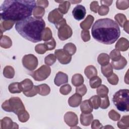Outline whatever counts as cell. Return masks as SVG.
<instances>
[{
    "label": "cell",
    "mask_w": 129,
    "mask_h": 129,
    "mask_svg": "<svg viewBox=\"0 0 129 129\" xmlns=\"http://www.w3.org/2000/svg\"><path fill=\"white\" fill-rule=\"evenodd\" d=\"M19 120L21 122H26L28 120L30 117L29 113L25 110L24 112L18 115Z\"/></svg>",
    "instance_id": "681fc988"
},
{
    "label": "cell",
    "mask_w": 129,
    "mask_h": 129,
    "mask_svg": "<svg viewBox=\"0 0 129 129\" xmlns=\"http://www.w3.org/2000/svg\"><path fill=\"white\" fill-rule=\"evenodd\" d=\"M56 57L53 54H49L47 55L44 58L45 63L48 66H50L53 64L56 61Z\"/></svg>",
    "instance_id": "b9f144b4"
},
{
    "label": "cell",
    "mask_w": 129,
    "mask_h": 129,
    "mask_svg": "<svg viewBox=\"0 0 129 129\" xmlns=\"http://www.w3.org/2000/svg\"><path fill=\"white\" fill-rule=\"evenodd\" d=\"M89 83L92 88H97L101 85L102 80L100 77L96 76L90 79Z\"/></svg>",
    "instance_id": "e575fe53"
},
{
    "label": "cell",
    "mask_w": 129,
    "mask_h": 129,
    "mask_svg": "<svg viewBox=\"0 0 129 129\" xmlns=\"http://www.w3.org/2000/svg\"><path fill=\"white\" fill-rule=\"evenodd\" d=\"M72 91V87L69 84H66L62 85L59 89L60 93L64 95L69 94Z\"/></svg>",
    "instance_id": "ee69618b"
},
{
    "label": "cell",
    "mask_w": 129,
    "mask_h": 129,
    "mask_svg": "<svg viewBox=\"0 0 129 129\" xmlns=\"http://www.w3.org/2000/svg\"><path fill=\"white\" fill-rule=\"evenodd\" d=\"M72 14L76 20L78 21L81 20L84 18L86 14V9L83 6L78 5L74 8Z\"/></svg>",
    "instance_id": "8fae6325"
},
{
    "label": "cell",
    "mask_w": 129,
    "mask_h": 129,
    "mask_svg": "<svg viewBox=\"0 0 129 129\" xmlns=\"http://www.w3.org/2000/svg\"><path fill=\"white\" fill-rule=\"evenodd\" d=\"M99 7V6L98 3L97 1H93L90 4V8L91 11L95 13L98 12Z\"/></svg>",
    "instance_id": "11a10c76"
},
{
    "label": "cell",
    "mask_w": 129,
    "mask_h": 129,
    "mask_svg": "<svg viewBox=\"0 0 129 129\" xmlns=\"http://www.w3.org/2000/svg\"><path fill=\"white\" fill-rule=\"evenodd\" d=\"M36 5L38 7H42L43 8H47L48 6L49 3L48 1L47 0H39V1H37L36 2Z\"/></svg>",
    "instance_id": "6f0895ef"
},
{
    "label": "cell",
    "mask_w": 129,
    "mask_h": 129,
    "mask_svg": "<svg viewBox=\"0 0 129 129\" xmlns=\"http://www.w3.org/2000/svg\"><path fill=\"white\" fill-rule=\"evenodd\" d=\"M84 74L88 79H90L92 77L97 76V71L94 66L90 65L85 68L84 70Z\"/></svg>",
    "instance_id": "603a6c76"
},
{
    "label": "cell",
    "mask_w": 129,
    "mask_h": 129,
    "mask_svg": "<svg viewBox=\"0 0 129 129\" xmlns=\"http://www.w3.org/2000/svg\"><path fill=\"white\" fill-rule=\"evenodd\" d=\"M109 11V8H108V7H107L104 5H101L99 7L98 13V14L100 16H105L108 14Z\"/></svg>",
    "instance_id": "f5cc1de1"
},
{
    "label": "cell",
    "mask_w": 129,
    "mask_h": 129,
    "mask_svg": "<svg viewBox=\"0 0 129 129\" xmlns=\"http://www.w3.org/2000/svg\"><path fill=\"white\" fill-rule=\"evenodd\" d=\"M38 93V88L37 86H34L32 89L29 91L24 92L23 94L27 97H31L35 96Z\"/></svg>",
    "instance_id": "c3c4849f"
},
{
    "label": "cell",
    "mask_w": 129,
    "mask_h": 129,
    "mask_svg": "<svg viewBox=\"0 0 129 129\" xmlns=\"http://www.w3.org/2000/svg\"><path fill=\"white\" fill-rule=\"evenodd\" d=\"M1 127L2 129H18L19 126L17 123L13 122L10 117L6 116L1 120Z\"/></svg>",
    "instance_id": "7c38bea8"
},
{
    "label": "cell",
    "mask_w": 129,
    "mask_h": 129,
    "mask_svg": "<svg viewBox=\"0 0 129 129\" xmlns=\"http://www.w3.org/2000/svg\"><path fill=\"white\" fill-rule=\"evenodd\" d=\"M80 109L82 112L88 113L93 111V108L89 100H85L80 104Z\"/></svg>",
    "instance_id": "44dd1931"
},
{
    "label": "cell",
    "mask_w": 129,
    "mask_h": 129,
    "mask_svg": "<svg viewBox=\"0 0 129 129\" xmlns=\"http://www.w3.org/2000/svg\"><path fill=\"white\" fill-rule=\"evenodd\" d=\"M52 34L50 29L48 27L45 28L42 33V40L47 41L50 40L52 37Z\"/></svg>",
    "instance_id": "ab89813d"
},
{
    "label": "cell",
    "mask_w": 129,
    "mask_h": 129,
    "mask_svg": "<svg viewBox=\"0 0 129 129\" xmlns=\"http://www.w3.org/2000/svg\"><path fill=\"white\" fill-rule=\"evenodd\" d=\"M0 45L3 48L6 49L9 48L12 45V41L9 37L6 35H4L1 38Z\"/></svg>",
    "instance_id": "83f0119b"
},
{
    "label": "cell",
    "mask_w": 129,
    "mask_h": 129,
    "mask_svg": "<svg viewBox=\"0 0 129 129\" xmlns=\"http://www.w3.org/2000/svg\"><path fill=\"white\" fill-rule=\"evenodd\" d=\"M110 57L109 55H108L107 53H100L97 58L98 62L101 66H104L107 65L109 63Z\"/></svg>",
    "instance_id": "4316f807"
},
{
    "label": "cell",
    "mask_w": 129,
    "mask_h": 129,
    "mask_svg": "<svg viewBox=\"0 0 129 129\" xmlns=\"http://www.w3.org/2000/svg\"><path fill=\"white\" fill-rule=\"evenodd\" d=\"M116 8L121 10H126L129 7V1L128 0H118L116 2Z\"/></svg>",
    "instance_id": "f35d334b"
},
{
    "label": "cell",
    "mask_w": 129,
    "mask_h": 129,
    "mask_svg": "<svg viewBox=\"0 0 129 129\" xmlns=\"http://www.w3.org/2000/svg\"><path fill=\"white\" fill-rule=\"evenodd\" d=\"M45 12V11L44 8L37 6L34 9L32 14L34 17L37 18H41L44 16Z\"/></svg>",
    "instance_id": "8d00e7d4"
},
{
    "label": "cell",
    "mask_w": 129,
    "mask_h": 129,
    "mask_svg": "<svg viewBox=\"0 0 129 129\" xmlns=\"http://www.w3.org/2000/svg\"><path fill=\"white\" fill-rule=\"evenodd\" d=\"M21 86L22 92H26L31 90L33 87V83L32 81L29 79H25L21 83Z\"/></svg>",
    "instance_id": "7402d4cb"
},
{
    "label": "cell",
    "mask_w": 129,
    "mask_h": 129,
    "mask_svg": "<svg viewBox=\"0 0 129 129\" xmlns=\"http://www.w3.org/2000/svg\"><path fill=\"white\" fill-rule=\"evenodd\" d=\"M9 91L12 94L20 93L22 91L21 84L19 82H14L11 83L9 86Z\"/></svg>",
    "instance_id": "d4e9b609"
},
{
    "label": "cell",
    "mask_w": 129,
    "mask_h": 129,
    "mask_svg": "<svg viewBox=\"0 0 129 129\" xmlns=\"http://www.w3.org/2000/svg\"><path fill=\"white\" fill-rule=\"evenodd\" d=\"M108 82L112 85H116L118 83V76L115 74L113 73L110 76L107 78Z\"/></svg>",
    "instance_id": "f907efd6"
},
{
    "label": "cell",
    "mask_w": 129,
    "mask_h": 129,
    "mask_svg": "<svg viewBox=\"0 0 129 129\" xmlns=\"http://www.w3.org/2000/svg\"><path fill=\"white\" fill-rule=\"evenodd\" d=\"M3 75L6 78L12 79L15 76L14 69L10 66H7L3 70Z\"/></svg>",
    "instance_id": "f1b7e54d"
},
{
    "label": "cell",
    "mask_w": 129,
    "mask_h": 129,
    "mask_svg": "<svg viewBox=\"0 0 129 129\" xmlns=\"http://www.w3.org/2000/svg\"><path fill=\"white\" fill-rule=\"evenodd\" d=\"M54 55L58 61L63 64L69 63L72 59V55L63 49L55 50Z\"/></svg>",
    "instance_id": "ba28073f"
},
{
    "label": "cell",
    "mask_w": 129,
    "mask_h": 129,
    "mask_svg": "<svg viewBox=\"0 0 129 129\" xmlns=\"http://www.w3.org/2000/svg\"><path fill=\"white\" fill-rule=\"evenodd\" d=\"M45 23L43 19L30 17L17 22L16 31L23 38L36 43L42 40V33L45 29Z\"/></svg>",
    "instance_id": "3957f363"
},
{
    "label": "cell",
    "mask_w": 129,
    "mask_h": 129,
    "mask_svg": "<svg viewBox=\"0 0 129 129\" xmlns=\"http://www.w3.org/2000/svg\"><path fill=\"white\" fill-rule=\"evenodd\" d=\"M62 18L63 14L59 11L58 9H55L51 11L48 15V20L49 22L54 24Z\"/></svg>",
    "instance_id": "4fadbf2b"
},
{
    "label": "cell",
    "mask_w": 129,
    "mask_h": 129,
    "mask_svg": "<svg viewBox=\"0 0 129 129\" xmlns=\"http://www.w3.org/2000/svg\"><path fill=\"white\" fill-rule=\"evenodd\" d=\"M91 128L93 129H100L102 128V125L98 119H95L92 121L91 123Z\"/></svg>",
    "instance_id": "9f6ffc18"
},
{
    "label": "cell",
    "mask_w": 129,
    "mask_h": 129,
    "mask_svg": "<svg viewBox=\"0 0 129 129\" xmlns=\"http://www.w3.org/2000/svg\"><path fill=\"white\" fill-rule=\"evenodd\" d=\"M51 69L47 65H43L30 75L37 81H42L46 79L50 75Z\"/></svg>",
    "instance_id": "8992f818"
},
{
    "label": "cell",
    "mask_w": 129,
    "mask_h": 129,
    "mask_svg": "<svg viewBox=\"0 0 129 129\" xmlns=\"http://www.w3.org/2000/svg\"><path fill=\"white\" fill-rule=\"evenodd\" d=\"M115 49L122 51H126L129 47V42L127 39L121 37L116 42L115 46Z\"/></svg>",
    "instance_id": "2e32d148"
},
{
    "label": "cell",
    "mask_w": 129,
    "mask_h": 129,
    "mask_svg": "<svg viewBox=\"0 0 129 129\" xmlns=\"http://www.w3.org/2000/svg\"><path fill=\"white\" fill-rule=\"evenodd\" d=\"M127 63L126 59L122 56L120 59L117 61H111V64L113 69L117 70H120L123 69L126 66Z\"/></svg>",
    "instance_id": "ffe728a7"
},
{
    "label": "cell",
    "mask_w": 129,
    "mask_h": 129,
    "mask_svg": "<svg viewBox=\"0 0 129 129\" xmlns=\"http://www.w3.org/2000/svg\"><path fill=\"white\" fill-rule=\"evenodd\" d=\"M63 49L68 52L70 55H74L77 50L76 45L71 42L66 44L63 46Z\"/></svg>",
    "instance_id": "d590c367"
},
{
    "label": "cell",
    "mask_w": 129,
    "mask_h": 129,
    "mask_svg": "<svg viewBox=\"0 0 129 129\" xmlns=\"http://www.w3.org/2000/svg\"><path fill=\"white\" fill-rule=\"evenodd\" d=\"M36 5L34 0L4 1L0 7L1 20L15 22L24 20L31 16Z\"/></svg>",
    "instance_id": "6da1fadb"
},
{
    "label": "cell",
    "mask_w": 129,
    "mask_h": 129,
    "mask_svg": "<svg viewBox=\"0 0 129 129\" xmlns=\"http://www.w3.org/2000/svg\"><path fill=\"white\" fill-rule=\"evenodd\" d=\"M2 108L7 112H13L17 115L26 110L21 99L18 97H13L6 100L3 103Z\"/></svg>",
    "instance_id": "5b68a950"
},
{
    "label": "cell",
    "mask_w": 129,
    "mask_h": 129,
    "mask_svg": "<svg viewBox=\"0 0 129 129\" xmlns=\"http://www.w3.org/2000/svg\"><path fill=\"white\" fill-rule=\"evenodd\" d=\"M38 86V94L42 96H46L50 93V88L46 84H42Z\"/></svg>",
    "instance_id": "4dcf8cb0"
},
{
    "label": "cell",
    "mask_w": 129,
    "mask_h": 129,
    "mask_svg": "<svg viewBox=\"0 0 129 129\" xmlns=\"http://www.w3.org/2000/svg\"><path fill=\"white\" fill-rule=\"evenodd\" d=\"M97 94L100 98H102L107 96L108 93H109L108 88L104 85H101L99 86L96 90Z\"/></svg>",
    "instance_id": "836d02e7"
},
{
    "label": "cell",
    "mask_w": 129,
    "mask_h": 129,
    "mask_svg": "<svg viewBox=\"0 0 129 129\" xmlns=\"http://www.w3.org/2000/svg\"><path fill=\"white\" fill-rule=\"evenodd\" d=\"M24 67L30 71L34 70L38 66V59L34 54H28L25 55L22 59Z\"/></svg>",
    "instance_id": "52a82bcc"
},
{
    "label": "cell",
    "mask_w": 129,
    "mask_h": 129,
    "mask_svg": "<svg viewBox=\"0 0 129 129\" xmlns=\"http://www.w3.org/2000/svg\"><path fill=\"white\" fill-rule=\"evenodd\" d=\"M81 37L83 41L87 42L90 40V32L88 30H83L81 32Z\"/></svg>",
    "instance_id": "db71d44e"
},
{
    "label": "cell",
    "mask_w": 129,
    "mask_h": 129,
    "mask_svg": "<svg viewBox=\"0 0 129 129\" xmlns=\"http://www.w3.org/2000/svg\"><path fill=\"white\" fill-rule=\"evenodd\" d=\"M114 19L116 21L117 23L121 27H123L124 25L127 21L125 16L124 14L120 13L116 14L114 17Z\"/></svg>",
    "instance_id": "74e56055"
},
{
    "label": "cell",
    "mask_w": 129,
    "mask_h": 129,
    "mask_svg": "<svg viewBox=\"0 0 129 129\" xmlns=\"http://www.w3.org/2000/svg\"><path fill=\"white\" fill-rule=\"evenodd\" d=\"M87 91V89L86 86L84 84H82L79 86H78L76 88V93H78L80 95H81L82 96L85 95Z\"/></svg>",
    "instance_id": "816d5d0a"
},
{
    "label": "cell",
    "mask_w": 129,
    "mask_h": 129,
    "mask_svg": "<svg viewBox=\"0 0 129 129\" xmlns=\"http://www.w3.org/2000/svg\"><path fill=\"white\" fill-rule=\"evenodd\" d=\"M64 121L71 128L78 124V118L76 113L72 111H69L66 112L64 115Z\"/></svg>",
    "instance_id": "30bf717a"
},
{
    "label": "cell",
    "mask_w": 129,
    "mask_h": 129,
    "mask_svg": "<svg viewBox=\"0 0 129 129\" xmlns=\"http://www.w3.org/2000/svg\"><path fill=\"white\" fill-rule=\"evenodd\" d=\"M101 72L103 76L107 78L113 74V67L111 63H108L107 65L101 66Z\"/></svg>",
    "instance_id": "f546056e"
},
{
    "label": "cell",
    "mask_w": 129,
    "mask_h": 129,
    "mask_svg": "<svg viewBox=\"0 0 129 129\" xmlns=\"http://www.w3.org/2000/svg\"><path fill=\"white\" fill-rule=\"evenodd\" d=\"M68 82V75L62 72H58L55 75L54 83L57 86H60V85L67 83Z\"/></svg>",
    "instance_id": "5bb4252c"
},
{
    "label": "cell",
    "mask_w": 129,
    "mask_h": 129,
    "mask_svg": "<svg viewBox=\"0 0 129 129\" xmlns=\"http://www.w3.org/2000/svg\"><path fill=\"white\" fill-rule=\"evenodd\" d=\"M112 101L117 109L121 111L127 112L129 110V90L120 89L113 96Z\"/></svg>",
    "instance_id": "277c9868"
},
{
    "label": "cell",
    "mask_w": 129,
    "mask_h": 129,
    "mask_svg": "<svg viewBox=\"0 0 129 129\" xmlns=\"http://www.w3.org/2000/svg\"><path fill=\"white\" fill-rule=\"evenodd\" d=\"M123 27L124 28V30L127 33H128V20L125 23V24L124 25Z\"/></svg>",
    "instance_id": "94428289"
},
{
    "label": "cell",
    "mask_w": 129,
    "mask_h": 129,
    "mask_svg": "<svg viewBox=\"0 0 129 129\" xmlns=\"http://www.w3.org/2000/svg\"><path fill=\"white\" fill-rule=\"evenodd\" d=\"M110 105V102L108 96L101 98V103L100 107L103 109L107 108Z\"/></svg>",
    "instance_id": "f6af8a7d"
},
{
    "label": "cell",
    "mask_w": 129,
    "mask_h": 129,
    "mask_svg": "<svg viewBox=\"0 0 129 129\" xmlns=\"http://www.w3.org/2000/svg\"><path fill=\"white\" fill-rule=\"evenodd\" d=\"M84 81L83 76L80 74H76L74 75L72 78V83L74 86L76 87L82 85Z\"/></svg>",
    "instance_id": "484cf974"
},
{
    "label": "cell",
    "mask_w": 129,
    "mask_h": 129,
    "mask_svg": "<svg viewBox=\"0 0 129 129\" xmlns=\"http://www.w3.org/2000/svg\"><path fill=\"white\" fill-rule=\"evenodd\" d=\"M73 34L72 28L68 25L66 24L58 29V37L61 41L66 40L70 38Z\"/></svg>",
    "instance_id": "9c48e42d"
},
{
    "label": "cell",
    "mask_w": 129,
    "mask_h": 129,
    "mask_svg": "<svg viewBox=\"0 0 129 129\" xmlns=\"http://www.w3.org/2000/svg\"><path fill=\"white\" fill-rule=\"evenodd\" d=\"M35 50L37 53L42 54L45 53L47 49L44 43H41L38 44L35 46Z\"/></svg>",
    "instance_id": "7bdbcfd3"
},
{
    "label": "cell",
    "mask_w": 129,
    "mask_h": 129,
    "mask_svg": "<svg viewBox=\"0 0 129 129\" xmlns=\"http://www.w3.org/2000/svg\"><path fill=\"white\" fill-rule=\"evenodd\" d=\"M108 116L113 121H118L120 118V115L114 109H112L109 112Z\"/></svg>",
    "instance_id": "7dc6e473"
},
{
    "label": "cell",
    "mask_w": 129,
    "mask_h": 129,
    "mask_svg": "<svg viewBox=\"0 0 129 129\" xmlns=\"http://www.w3.org/2000/svg\"><path fill=\"white\" fill-rule=\"evenodd\" d=\"M117 126L119 128H127L129 127V116L124 115L117 122Z\"/></svg>",
    "instance_id": "1f68e13d"
},
{
    "label": "cell",
    "mask_w": 129,
    "mask_h": 129,
    "mask_svg": "<svg viewBox=\"0 0 129 129\" xmlns=\"http://www.w3.org/2000/svg\"><path fill=\"white\" fill-rule=\"evenodd\" d=\"M82 100V96L78 93H75L69 98L68 100V103L71 107H77L80 105Z\"/></svg>",
    "instance_id": "9a60e30c"
},
{
    "label": "cell",
    "mask_w": 129,
    "mask_h": 129,
    "mask_svg": "<svg viewBox=\"0 0 129 129\" xmlns=\"http://www.w3.org/2000/svg\"><path fill=\"white\" fill-rule=\"evenodd\" d=\"M91 33L96 41L104 44H112L119 37L120 30L116 22L111 19L103 18L94 23Z\"/></svg>",
    "instance_id": "7a4b0ae2"
},
{
    "label": "cell",
    "mask_w": 129,
    "mask_h": 129,
    "mask_svg": "<svg viewBox=\"0 0 129 129\" xmlns=\"http://www.w3.org/2000/svg\"><path fill=\"white\" fill-rule=\"evenodd\" d=\"M93 120V115L91 113H83L80 115V122L84 126L89 125Z\"/></svg>",
    "instance_id": "e0dca14e"
},
{
    "label": "cell",
    "mask_w": 129,
    "mask_h": 129,
    "mask_svg": "<svg viewBox=\"0 0 129 129\" xmlns=\"http://www.w3.org/2000/svg\"><path fill=\"white\" fill-rule=\"evenodd\" d=\"M15 22L10 20H1L0 28H1V37H3L2 34L3 32H5L7 30H10L15 24Z\"/></svg>",
    "instance_id": "d6986e66"
},
{
    "label": "cell",
    "mask_w": 129,
    "mask_h": 129,
    "mask_svg": "<svg viewBox=\"0 0 129 129\" xmlns=\"http://www.w3.org/2000/svg\"><path fill=\"white\" fill-rule=\"evenodd\" d=\"M122 55H121V53L120 51L116 49H114L112 50L109 54V57L111 58L112 61H117L118 60L120 59Z\"/></svg>",
    "instance_id": "60d3db41"
},
{
    "label": "cell",
    "mask_w": 129,
    "mask_h": 129,
    "mask_svg": "<svg viewBox=\"0 0 129 129\" xmlns=\"http://www.w3.org/2000/svg\"><path fill=\"white\" fill-rule=\"evenodd\" d=\"M113 1H101L100 3L102 5H104L107 7L110 6L111 5Z\"/></svg>",
    "instance_id": "91938a15"
},
{
    "label": "cell",
    "mask_w": 129,
    "mask_h": 129,
    "mask_svg": "<svg viewBox=\"0 0 129 129\" xmlns=\"http://www.w3.org/2000/svg\"><path fill=\"white\" fill-rule=\"evenodd\" d=\"M94 20V18L91 15H88L86 19L80 23V27L83 30H88L89 29Z\"/></svg>",
    "instance_id": "ac0fdd59"
},
{
    "label": "cell",
    "mask_w": 129,
    "mask_h": 129,
    "mask_svg": "<svg viewBox=\"0 0 129 129\" xmlns=\"http://www.w3.org/2000/svg\"><path fill=\"white\" fill-rule=\"evenodd\" d=\"M89 100L90 102L94 109H98L99 108L101 103V98L98 95L93 96L89 99Z\"/></svg>",
    "instance_id": "d6a6232c"
},
{
    "label": "cell",
    "mask_w": 129,
    "mask_h": 129,
    "mask_svg": "<svg viewBox=\"0 0 129 129\" xmlns=\"http://www.w3.org/2000/svg\"><path fill=\"white\" fill-rule=\"evenodd\" d=\"M70 3H72L74 4H77V3H79L80 2H82V1H69Z\"/></svg>",
    "instance_id": "6125c7cd"
},
{
    "label": "cell",
    "mask_w": 129,
    "mask_h": 129,
    "mask_svg": "<svg viewBox=\"0 0 129 129\" xmlns=\"http://www.w3.org/2000/svg\"><path fill=\"white\" fill-rule=\"evenodd\" d=\"M67 24V22L65 19L62 18V19H61L60 21H59L57 23H56V24H55V26L56 27V28L57 29H58L60 27H62V26L64 25Z\"/></svg>",
    "instance_id": "680465c9"
},
{
    "label": "cell",
    "mask_w": 129,
    "mask_h": 129,
    "mask_svg": "<svg viewBox=\"0 0 129 129\" xmlns=\"http://www.w3.org/2000/svg\"><path fill=\"white\" fill-rule=\"evenodd\" d=\"M44 44L45 45L47 50H53L56 46V42L53 37L50 40L45 41Z\"/></svg>",
    "instance_id": "bcb514c9"
},
{
    "label": "cell",
    "mask_w": 129,
    "mask_h": 129,
    "mask_svg": "<svg viewBox=\"0 0 129 129\" xmlns=\"http://www.w3.org/2000/svg\"><path fill=\"white\" fill-rule=\"evenodd\" d=\"M57 3H59V5L58 6V10L62 14H66L68 13L70 6L71 3L69 1H60V2H56Z\"/></svg>",
    "instance_id": "cb8c5ba5"
}]
</instances>
